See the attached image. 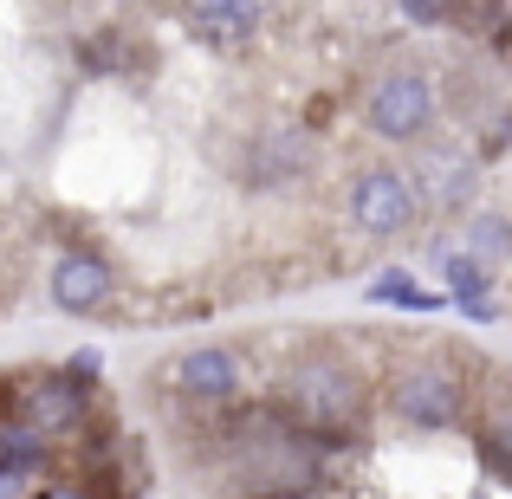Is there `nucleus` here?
I'll return each instance as SVG.
<instances>
[{
	"label": "nucleus",
	"instance_id": "f257e3e1",
	"mask_svg": "<svg viewBox=\"0 0 512 499\" xmlns=\"http://www.w3.org/2000/svg\"><path fill=\"white\" fill-rule=\"evenodd\" d=\"M286 409L299 415L305 435H338L350 415H357V376L338 357H305L286 376Z\"/></svg>",
	"mask_w": 512,
	"mask_h": 499
},
{
	"label": "nucleus",
	"instance_id": "f03ea898",
	"mask_svg": "<svg viewBox=\"0 0 512 499\" xmlns=\"http://www.w3.org/2000/svg\"><path fill=\"white\" fill-rule=\"evenodd\" d=\"M363 124L383 143H415L435 124V85H428L415 65H396L370 85V104H363Z\"/></svg>",
	"mask_w": 512,
	"mask_h": 499
},
{
	"label": "nucleus",
	"instance_id": "7ed1b4c3",
	"mask_svg": "<svg viewBox=\"0 0 512 499\" xmlns=\"http://www.w3.org/2000/svg\"><path fill=\"white\" fill-rule=\"evenodd\" d=\"M415 214H422V188H415V175H402V169H363L357 188H350V221H357L363 234H376V240L409 234Z\"/></svg>",
	"mask_w": 512,
	"mask_h": 499
},
{
	"label": "nucleus",
	"instance_id": "20e7f679",
	"mask_svg": "<svg viewBox=\"0 0 512 499\" xmlns=\"http://www.w3.org/2000/svg\"><path fill=\"white\" fill-rule=\"evenodd\" d=\"M461 376L441 370V363H409V370H396V383H389V409L402 415L409 428H454L461 422Z\"/></svg>",
	"mask_w": 512,
	"mask_h": 499
},
{
	"label": "nucleus",
	"instance_id": "39448f33",
	"mask_svg": "<svg viewBox=\"0 0 512 499\" xmlns=\"http://www.w3.org/2000/svg\"><path fill=\"white\" fill-rule=\"evenodd\" d=\"M169 383L182 389V396H195V402H234L240 389H247V370H240L234 350L195 344V350H182V357L169 363Z\"/></svg>",
	"mask_w": 512,
	"mask_h": 499
},
{
	"label": "nucleus",
	"instance_id": "423d86ee",
	"mask_svg": "<svg viewBox=\"0 0 512 499\" xmlns=\"http://www.w3.org/2000/svg\"><path fill=\"white\" fill-rule=\"evenodd\" d=\"M85 383L78 376H39V383H26L20 389V415L13 422H26V428H39L46 441H59V435H72L78 422H85Z\"/></svg>",
	"mask_w": 512,
	"mask_h": 499
},
{
	"label": "nucleus",
	"instance_id": "0eeeda50",
	"mask_svg": "<svg viewBox=\"0 0 512 499\" xmlns=\"http://www.w3.org/2000/svg\"><path fill=\"white\" fill-rule=\"evenodd\" d=\"M111 292H117V273L98 260V253H65V260L52 266V305H59V312H72V318L104 312V305H111Z\"/></svg>",
	"mask_w": 512,
	"mask_h": 499
},
{
	"label": "nucleus",
	"instance_id": "6e6552de",
	"mask_svg": "<svg viewBox=\"0 0 512 499\" xmlns=\"http://www.w3.org/2000/svg\"><path fill=\"white\" fill-rule=\"evenodd\" d=\"M370 305H409V312H441V305H448V292H422V286H415V273L389 266V273H376V279H370Z\"/></svg>",
	"mask_w": 512,
	"mask_h": 499
},
{
	"label": "nucleus",
	"instance_id": "1a4fd4ad",
	"mask_svg": "<svg viewBox=\"0 0 512 499\" xmlns=\"http://www.w3.org/2000/svg\"><path fill=\"white\" fill-rule=\"evenodd\" d=\"M441 279H448V305L487 299V260H480V253H448V260H441Z\"/></svg>",
	"mask_w": 512,
	"mask_h": 499
},
{
	"label": "nucleus",
	"instance_id": "9d476101",
	"mask_svg": "<svg viewBox=\"0 0 512 499\" xmlns=\"http://www.w3.org/2000/svg\"><path fill=\"white\" fill-rule=\"evenodd\" d=\"M487 441H493V461L512 467V389H500L487 409Z\"/></svg>",
	"mask_w": 512,
	"mask_h": 499
},
{
	"label": "nucleus",
	"instance_id": "9b49d317",
	"mask_svg": "<svg viewBox=\"0 0 512 499\" xmlns=\"http://www.w3.org/2000/svg\"><path fill=\"white\" fill-rule=\"evenodd\" d=\"M33 493H39V467L0 454V499H33Z\"/></svg>",
	"mask_w": 512,
	"mask_h": 499
},
{
	"label": "nucleus",
	"instance_id": "f8f14e48",
	"mask_svg": "<svg viewBox=\"0 0 512 499\" xmlns=\"http://www.w3.org/2000/svg\"><path fill=\"white\" fill-rule=\"evenodd\" d=\"M448 13H454V26L474 20V33H493V26H506L500 13H493V0H448Z\"/></svg>",
	"mask_w": 512,
	"mask_h": 499
},
{
	"label": "nucleus",
	"instance_id": "ddd939ff",
	"mask_svg": "<svg viewBox=\"0 0 512 499\" xmlns=\"http://www.w3.org/2000/svg\"><path fill=\"white\" fill-rule=\"evenodd\" d=\"M474 234H480V240H474V253H493V247H506V234H512V227H506V221H493V214H487V221H480Z\"/></svg>",
	"mask_w": 512,
	"mask_h": 499
},
{
	"label": "nucleus",
	"instance_id": "4468645a",
	"mask_svg": "<svg viewBox=\"0 0 512 499\" xmlns=\"http://www.w3.org/2000/svg\"><path fill=\"white\" fill-rule=\"evenodd\" d=\"M208 7H227V13H240V20H253V26H260V13L273 7V0H208Z\"/></svg>",
	"mask_w": 512,
	"mask_h": 499
},
{
	"label": "nucleus",
	"instance_id": "2eb2a0df",
	"mask_svg": "<svg viewBox=\"0 0 512 499\" xmlns=\"http://www.w3.org/2000/svg\"><path fill=\"white\" fill-rule=\"evenodd\" d=\"M33 499H91V487H78V480H52V487H39Z\"/></svg>",
	"mask_w": 512,
	"mask_h": 499
},
{
	"label": "nucleus",
	"instance_id": "dca6fc26",
	"mask_svg": "<svg viewBox=\"0 0 512 499\" xmlns=\"http://www.w3.org/2000/svg\"><path fill=\"white\" fill-rule=\"evenodd\" d=\"M461 312H467V318H480V325H487V318H500V305H493V299H467Z\"/></svg>",
	"mask_w": 512,
	"mask_h": 499
},
{
	"label": "nucleus",
	"instance_id": "f3484780",
	"mask_svg": "<svg viewBox=\"0 0 512 499\" xmlns=\"http://www.w3.org/2000/svg\"><path fill=\"white\" fill-rule=\"evenodd\" d=\"M402 7H409V13H415V20H428V26H435V20H441V7H435V0H402Z\"/></svg>",
	"mask_w": 512,
	"mask_h": 499
}]
</instances>
